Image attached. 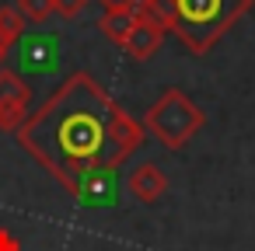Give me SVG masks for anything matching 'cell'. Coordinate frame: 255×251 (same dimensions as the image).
Returning <instances> with one entry per match:
<instances>
[{
    "mask_svg": "<svg viewBox=\"0 0 255 251\" xmlns=\"http://www.w3.org/2000/svg\"><path fill=\"white\" fill-rule=\"evenodd\" d=\"M161 42H164V25L161 21H154L150 14H143L140 11V18H136V28H133V35L126 39V56L129 60H136V63H147L157 49H161Z\"/></svg>",
    "mask_w": 255,
    "mask_h": 251,
    "instance_id": "5b68a950",
    "label": "cell"
},
{
    "mask_svg": "<svg viewBox=\"0 0 255 251\" xmlns=\"http://www.w3.org/2000/svg\"><path fill=\"white\" fill-rule=\"evenodd\" d=\"M0 251H21V244H18L7 230H0Z\"/></svg>",
    "mask_w": 255,
    "mask_h": 251,
    "instance_id": "8fae6325",
    "label": "cell"
},
{
    "mask_svg": "<svg viewBox=\"0 0 255 251\" xmlns=\"http://www.w3.org/2000/svg\"><path fill=\"white\" fill-rule=\"evenodd\" d=\"M4 56H7V53H4V49H0V63H4Z\"/></svg>",
    "mask_w": 255,
    "mask_h": 251,
    "instance_id": "4fadbf2b",
    "label": "cell"
},
{
    "mask_svg": "<svg viewBox=\"0 0 255 251\" xmlns=\"http://www.w3.org/2000/svg\"><path fill=\"white\" fill-rule=\"evenodd\" d=\"M203 126H206V112L178 87H168L143 115V129L164 150H185Z\"/></svg>",
    "mask_w": 255,
    "mask_h": 251,
    "instance_id": "3957f363",
    "label": "cell"
},
{
    "mask_svg": "<svg viewBox=\"0 0 255 251\" xmlns=\"http://www.w3.org/2000/svg\"><path fill=\"white\" fill-rule=\"evenodd\" d=\"M14 7L21 11L25 21H32V25H46V21L56 14V0H18Z\"/></svg>",
    "mask_w": 255,
    "mask_h": 251,
    "instance_id": "9c48e42d",
    "label": "cell"
},
{
    "mask_svg": "<svg viewBox=\"0 0 255 251\" xmlns=\"http://www.w3.org/2000/svg\"><path fill=\"white\" fill-rule=\"evenodd\" d=\"M28 105H32L28 81L21 74H14V70L0 67V129H4V133H18L21 122L32 115Z\"/></svg>",
    "mask_w": 255,
    "mask_h": 251,
    "instance_id": "277c9868",
    "label": "cell"
},
{
    "mask_svg": "<svg viewBox=\"0 0 255 251\" xmlns=\"http://www.w3.org/2000/svg\"><path fill=\"white\" fill-rule=\"evenodd\" d=\"M102 7H140V0H102Z\"/></svg>",
    "mask_w": 255,
    "mask_h": 251,
    "instance_id": "7c38bea8",
    "label": "cell"
},
{
    "mask_svg": "<svg viewBox=\"0 0 255 251\" xmlns=\"http://www.w3.org/2000/svg\"><path fill=\"white\" fill-rule=\"evenodd\" d=\"M255 0H140V11L175 32V39L192 53L206 56L248 11Z\"/></svg>",
    "mask_w": 255,
    "mask_h": 251,
    "instance_id": "7a4b0ae2",
    "label": "cell"
},
{
    "mask_svg": "<svg viewBox=\"0 0 255 251\" xmlns=\"http://www.w3.org/2000/svg\"><path fill=\"white\" fill-rule=\"evenodd\" d=\"M25 28H28V21L21 18L18 7H0V49H4V53H11L21 42Z\"/></svg>",
    "mask_w": 255,
    "mask_h": 251,
    "instance_id": "ba28073f",
    "label": "cell"
},
{
    "mask_svg": "<svg viewBox=\"0 0 255 251\" xmlns=\"http://www.w3.org/2000/svg\"><path fill=\"white\" fill-rule=\"evenodd\" d=\"M126 188H129V195L136 199V202H143V206H154L164 192H168V178H164V171L157 167V164H140V167H133L129 171V178H126Z\"/></svg>",
    "mask_w": 255,
    "mask_h": 251,
    "instance_id": "8992f818",
    "label": "cell"
},
{
    "mask_svg": "<svg viewBox=\"0 0 255 251\" xmlns=\"http://www.w3.org/2000/svg\"><path fill=\"white\" fill-rule=\"evenodd\" d=\"M143 126L91 77L70 74L18 129V147L74 199L98 171H116L140 143Z\"/></svg>",
    "mask_w": 255,
    "mask_h": 251,
    "instance_id": "6da1fadb",
    "label": "cell"
},
{
    "mask_svg": "<svg viewBox=\"0 0 255 251\" xmlns=\"http://www.w3.org/2000/svg\"><path fill=\"white\" fill-rule=\"evenodd\" d=\"M136 18H140V7H105L102 18H98V28L102 35L112 42V46H126V39L133 35L136 28Z\"/></svg>",
    "mask_w": 255,
    "mask_h": 251,
    "instance_id": "52a82bcc",
    "label": "cell"
},
{
    "mask_svg": "<svg viewBox=\"0 0 255 251\" xmlns=\"http://www.w3.org/2000/svg\"><path fill=\"white\" fill-rule=\"evenodd\" d=\"M84 7H88V0H56V14H60V18H67V21H70V18H77Z\"/></svg>",
    "mask_w": 255,
    "mask_h": 251,
    "instance_id": "30bf717a",
    "label": "cell"
}]
</instances>
